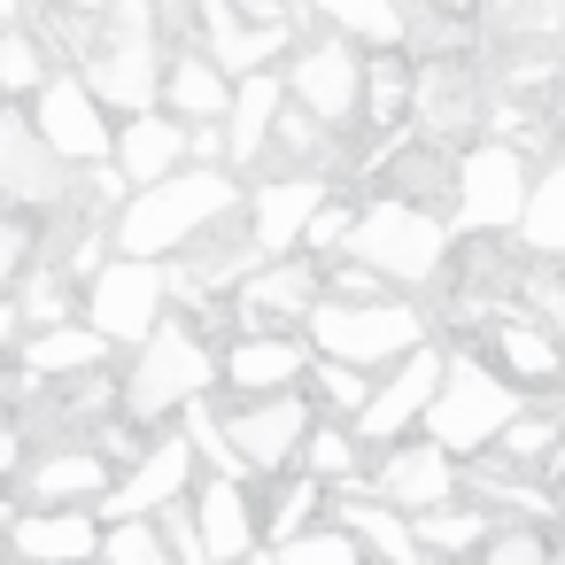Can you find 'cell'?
<instances>
[{"label": "cell", "mask_w": 565, "mask_h": 565, "mask_svg": "<svg viewBox=\"0 0 565 565\" xmlns=\"http://www.w3.org/2000/svg\"><path fill=\"white\" fill-rule=\"evenodd\" d=\"M241 210V186L233 171H171L156 186H140L125 210H117V256H140V264H163V256H186L210 225H225Z\"/></svg>", "instance_id": "obj_1"}, {"label": "cell", "mask_w": 565, "mask_h": 565, "mask_svg": "<svg viewBox=\"0 0 565 565\" xmlns=\"http://www.w3.org/2000/svg\"><path fill=\"white\" fill-rule=\"evenodd\" d=\"M341 256H349V264H364V271H380L387 287H395V279H403V287H426V279L449 264V225H441L426 202L380 194V202H364V210H356V225H349Z\"/></svg>", "instance_id": "obj_2"}, {"label": "cell", "mask_w": 565, "mask_h": 565, "mask_svg": "<svg viewBox=\"0 0 565 565\" xmlns=\"http://www.w3.org/2000/svg\"><path fill=\"white\" fill-rule=\"evenodd\" d=\"M519 418V387L503 380V372H488L480 356H449L441 364V387H434V403H426V441L434 449H449L457 465L465 457H488L495 441H503V426Z\"/></svg>", "instance_id": "obj_3"}, {"label": "cell", "mask_w": 565, "mask_h": 565, "mask_svg": "<svg viewBox=\"0 0 565 565\" xmlns=\"http://www.w3.org/2000/svg\"><path fill=\"white\" fill-rule=\"evenodd\" d=\"M302 326H310V356H333V364H356V372H387L411 349H426V310L395 302V295H380V302H333L326 295Z\"/></svg>", "instance_id": "obj_4"}, {"label": "cell", "mask_w": 565, "mask_h": 565, "mask_svg": "<svg viewBox=\"0 0 565 565\" xmlns=\"http://www.w3.org/2000/svg\"><path fill=\"white\" fill-rule=\"evenodd\" d=\"M86 94L102 109L148 117L163 102V63H156V9L148 0H109V32L86 55Z\"/></svg>", "instance_id": "obj_5"}, {"label": "cell", "mask_w": 565, "mask_h": 565, "mask_svg": "<svg viewBox=\"0 0 565 565\" xmlns=\"http://www.w3.org/2000/svg\"><path fill=\"white\" fill-rule=\"evenodd\" d=\"M526 186H534L526 148H511V140H480V148H465V156H457V171H449L457 233H472V241H488V233H519Z\"/></svg>", "instance_id": "obj_6"}, {"label": "cell", "mask_w": 565, "mask_h": 565, "mask_svg": "<svg viewBox=\"0 0 565 565\" xmlns=\"http://www.w3.org/2000/svg\"><path fill=\"white\" fill-rule=\"evenodd\" d=\"M210 380H217V356L202 349V333L163 318V326L140 341L132 372H125V418H163V411H186V403H202V387H210Z\"/></svg>", "instance_id": "obj_7"}, {"label": "cell", "mask_w": 565, "mask_h": 565, "mask_svg": "<svg viewBox=\"0 0 565 565\" xmlns=\"http://www.w3.org/2000/svg\"><path fill=\"white\" fill-rule=\"evenodd\" d=\"M163 302H171V271L163 264H140V256H117V264H102L94 271V287H86V326L117 349V341H148L156 326H163Z\"/></svg>", "instance_id": "obj_8"}, {"label": "cell", "mask_w": 565, "mask_h": 565, "mask_svg": "<svg viewBox=\"0 0 565 565\" xmlns=\"http://www.w3.org/2000/svg\"><path fill=\"white\" fill-rule=\"evenodd\" d=\"M217 426H225V441H233L241 472H287V465L302 457V441H310L318 411L287 387V395H248L241 411H217Z\"/></svg>", "instance_id": "obj_9"}, {"label": "cell", "mask_w": 565, "mask_h": 565, "mask_svg": "<svg viewBox=\"0 0 565 565\" xmlns=\"http://www.w3.org/2000/svg\"><path fill=\"white\" fill-rule=\"evenodd\" d=\"M441 364H449V349H411L403 364H387L380 380H372V403L349 418V434L356 441H380V449H395L411 426H426V403H434V387H441Z\"/></svg>", "instance_id": "obj_10"}, {"label": "cell", "mask_w": 565, "mask_h": 565, "mask_svg": "<svg viewBox=\"0 0 565 565\" xmlns=\"http://www.w3.org/2000/svg\"><path fill=\"white\" fill-rule=\"evenodd\" d=\"M457 488H465L457 457H449V449H434L426 434H418V441H395V449L364 472V495H380V503H387V511H403V519H426V511L457 503Z\"/></svg>", "instance_id": "obj_11"}, {"label": "cell", "mask_w": 565, "mask_h": 565, "mask_svg": "<svg viewBox=\"0 0 565 565\" xmlns=\"http://www.w3.org/2000/svg\"><path fill=\"white\" fill-rule=\"evenodd\" d=\"M287 94H295V109L318 117L326 132L356 125V109H364V63H356V47H341V40L302 47V63L287 71Z\"/></svg>", "instance_id": "obj_12"}, {"label": "cell", "mask_w": 565, "mask_h": 565, "mask_svg": "<svg viewBox=\"0 0 565 565\" xmlns=\"http://www.w3.org/2000/svg\"><path fill=\"white\" fill-rule=\"evenodd\" d=\"M32 132L63 163H109V148H117V132H109L102 102L86 94V78H47L40 86V109H32Z\"/></svg>", "instance_id": "obj_13"}, {"label": "cell", "mask_w": 565, "mask_h": 565, "mask_svg": "<svg viewBox=\"0 0 565 565\" xmlns=\"http://www.w3.org/2000/svg\"><path fill=\"white\" fill-rule=\"evenodd\" d=\"M233 295H241V318H248L256 333H279V326H302V318L326 302V271H318L310 256H271V264H256Z\"/></svg>", "instance_id": "obj_14"}, {"label": "cell", "mask_w": 565, "mask_h": 565, "mask_svg": "<svg viewBox=\"0 0 565 565\" xmlns=\"http://www.w3.org/2000/svg\"><path fill=\"white\" fill-rule=\"evenodd\" d=\"M326 202H333V194H326V179H310V171L256 186V194H248V248H256L264 264H271V256H295L302 233H310V217H318Z\"/></svg>", "instance_id": "obj_15"}, {"label": "cell", "mask_w": 565, "mask_h": 565, "mask_svg": "<svg viewBox=\"0 0 565 565\" xmlns=\"http://www.w3.org/2000/svg\"><path fill=\"white\" fill-rule=\"evenodd\" d=\"M186 480H194V441L171 434V441L140 449V465H132L125 480H109L102 511H109V526H117V519H156L163 503H186Z\"/></svg>", "instance_id": "obj_16"}, {"label": "cell", "mask_w": 565, "mask_h": 565, "mask_svg": "<svg viewBox=\"0 0 565 565\" xmlns=\"http://www.w3.org/2000/svg\"><path fill=\"white\" fill-rule=\"evenodd\" d=\"M194 534H202V550H210V565H248L256 550H264V526H256V503H248V480H202L194 488Z\"/></svg>", "instance_id": "obj_17"}, {"label": "cell", "mask_w": 565, "mask_h": 565, "mask_svg": "<svg viewBox=\"0 0 565 565\" xmlns=\"http://www.w3.org/2000/svg\"><path fill=\"white\" fill-rule=\"evenodd\" d=\"M0 194L9 202H32V210H47V202H63V156L32 132V117H17V109H0Z\"/></svg>", "instance_id": "obj_18"}, {"label": "cell", "mask_w": 565, "mask_h": 565, "mask_svg": "<svg viewBox=\"0 0 565 565\" xmlns=\"http://www.w3.org/2000/svg\"><path fill=\"white\" fill-rule=\"evenodd\" d=\"M109 171H117L132 194H140V186H156V179H171V171H186V125H179V117H163V109L125 117L117 148H109Z\"/></svg>", "instance_id": "obj_19"}, {"label": "cell", "mask_w": 565, "mask_h": 565, "mask_svg": "<svg viewBox=\"0 0 565 565\" xmlns=\"http://www.w3.org/2000/svg\"><path fill=\"white\" fill-rule=\"evenodd\" d=\"M217 372H225L241 395H287V387L310 372V349H302L295 333H241V341L217 356Z\"/></svg>", "instance_id": "obj_20"}, {"label": "cell", "mask_w": 565, "mask_h": 565, "mask_svg": "<svg viewBox=\"0 0 565 565\" xmlns=\"http://www.w3.org/2000/svg\"><path fill=\"white\" fill-rule=\"evenodd\" d=\"M9 550L24 565H86V557H102V526H94V511H24L9 526Z\"/></svg>", "instance_id": "obj_21"}, {"label": "cell", "mask_w": 565, "mask_h": 565, "mask_svg": "<svg viewBox=\"0 0 565 565\" xmlns=\"http://www.w3.org/2000/svg\"><path fill=\"white\" fill-rule=\"evenodd\" d=\"M24 495H32V511H86L94 495H109V457L102 449H55L32 465Z\"/></svg>", "instance_id": "obj_22"}, {"label": "cell", "mask_w": 565, "mask_h": 565, "mask_svg": "<svg viewBox=\"0 0 565 565\" xmlns=\"http://www.w3.org/2000/svg\"><path fill=\"white\" fill-rule=\"evenodd\" d=\"M488 349H495L503 380H519V387H557V372H565V349H557V333H550L542 318H519V310H503V318H495Z\"/></svg>", "instance_id": "obj_23"}, {"label": "cell", "mask_w": 565, "mask_h": 565, "mask_svg": "<svg viewBox=\"0 0 565 565\" xmlns=\"http://www.w3.org/2000/svg\"><path fill=\"white\" fill-rule=\"evenodd\" d=\"M202 17H210V63H217L225 78H256V71H271V55L287 47V24H241L233 0H202Z\"/></svg>", "instance_id": "obj_24"}, {"label": "cell", "mask_w": 565, "mask_h": 565, "mask_svg": "<svg viewBox=\"0 0 565 565\" xmlns=\"http://www.w3.org/2000/svg\"><path fill=\"white\" fill-rule=\"evenodd\" d=\"M333 526H341V534H349L364 557H380V565H426V550H418L411 519H403V511H387L380 495H341Z\"/></svg>", "instance_id": "obj_25"}, {"label": "cell", "mask_w": 565, "mask_h": 565, "mask_svg": "<svg viewBox=\"0 0 565 565\" xmlns=\"http://www.w3.org/2000/svg\"><path fill=\"white\" fill-rule=\"evenodd\" d=\"M279 109H287V78H271V71L241 78L233 109H225V163H256L264 140H271V125H279Z\"/></svg>", "instance_id": "obj_26"}, {"label": "cell", "mask_w": 565, "mask_h": 565, "mask_svg": "<svg viewBox=\"0 0 565 565\" xmlns=\"http://www.w3.org/2000/svg\"><path fill=\"white\" fill-rule=\"evenodd\" d=\"M411 109H418V132H426V140H457V132L480 125V86H472L465 71H449V63H434V71L418 78Z\"/></svg>", "instance_id": "obj_27"}, {"label": "cell", "mask_w": 565, "mask_h": 565, "mask_svg": "<svg viewBox=\"0 0 565 565\" xmlns=\"http://www.w3.org/2000/svg\"><path fill=\"white\" fill-rule=\"evenodd\" d=\"M411 534H418L426 565H465V557H480V542L495 534V511H488V503H441V511L411 519Z\"/></svg>", "instance_id": "obj_28"}, {"label": "cell", "mask_w": 565, "mask_h": 565, "mask_svg": "<svg viewBox=\"0 0 565 565\" xmlns=\"http://www.w3.org/2000/svg\"><path fill=\"white\" fill-rule=\"evenodd\" d=\"M163 102L179 109V125H225V109H233V78H225L210 55H179V63L163 71Z\"/></svg>", "instance_id": "obj_29"}, {"label": "cell", "mask_w": 565, "mask_h": 565, "mask_svg": "<svg viewBox=\"0 0 565 565\" xmlns=\"http://www.w3.org/2000/svg\"><path fill=\"white\" fill-rule=\"evenodd\" d=\"M102 356H109V341L94 326H47V333L24 341V372L32 380H94Z\"/></svg>", "instance_id": "obj_30"}, {"label": "cell", "mask_w": 565, "mask_h": 565, "mask_svg": "<svg viewBox=\"0 0 565 565\" xmlns=\"http://www.w3.org/2000/svg\"><path fill=\"white\" fill-rule=\"evenodd\" d=\"M519 248L526 256H557L565 264V156H550L526 186V210H519Z\"/></svg>", "instance_id": "obj_31"}, {"label": "cell", "mask_w": 565, "mask_h": 565, "mask_svg": "<svg viewBox=\"0 0 565 565\" xmlns=\"http://www.w3.org/2000/svg\"><path fill=\"white\" fill-rule=\"evenodd\" d=\"M364 441L349 434V426H310V441H302V465H310V480H326V488H341V495H364V457H356Z\"/></svg>", "instance_id": "obj_32"}, {"label": "cell", "mask_w": 565, "mask_h": 565, "mask_svg": "<svg viewBox=\"0 0 565 565\" xmlns=\"http://www.w3.org/2000/svg\"><path fill=\"white\" fill-rule=\"evenodd\" d=\"M318 17L341 32V40H364V47H395L411 24H403V0H318Z\"/></svg>", "instance_id": "obj_33"}, {"label": "cell", "mask_w": 565, "mask_h": 565, "mask_svg": "<svg viewBox=\"0 0 565 565\" xmlns=\"http://www.w3.org/2000/svg\"><path fill=\"white\" fill-rule=\"evenodd\" d=\"M411 94H418V78H411V71L395 63V47H387L380 63H364V109H356V117H372L380 132H395V125L411 117Z\"/></svg>", "instance_id": "obj_34"}, {"label": "cell", "mask_w": 565, "mask_h": 565, "mask_svg": "<svg viewBox=\"0 0 565 565\" xmlns=\"http://www.w3.org/2000/svg\"><path fill=\"white\" fill-rule=\"evenodd\" d=\"M271 565H364V550L333 526V519H318V526H302V534H287L279 550H271Z\"/></svg>", "instance_id": "obj_35"}, {"label": "cell", "mask_w": 565, "mask_h": 565, "mask_svg": "<svg viewBox=\"0 0 565 565\" xmlns=\"http://www.w3.org/2000/svg\"><path fill=\"white\" fill-rule=\"evenodd\" d=\"M102 565H171V550H163L156 519H117V526H102Z\"/></svg>", "instance_id": "obj_36"}, {"label": "cell", "mask_w": 565, "mask_h": 565, "mask_svg": "<svg viewBox=\"0 0 565 565\" xmlns=\"http://www.w3.org/2000/svg\"><path fill=\"white\" fill-rule=\"evenodd\" d=\"M310 387H318V403H333L341 418H356V411L372 403V372L333 364V356H310Z\"/></svg>", "instance_id": "obj_37"}, {"label": "cell", "mask_w": 565, "mask_h": 565, "mask_svg": "<svg viewBox=\"0 0 565 565\" xmlns=\"http://www.w3.org/2000/svg\"><path fill=\"white\" fill-rule=\"evenodd\" d=\"M465 565H557V550L542 526H495L480 542V557H465Z\"/></svg>", "instance_id": "obj_38"}, {"label": "cell", "mask_w": 565, "mask_h": 565, "mask_svg": "<svg viewBox=\"0 0 565 565\" xmlns=\"http://www.w3.org/2000/svg\"><path fill=\"white\" fill-rule=\"evenodd\" d=\"M318 503H326V480H310V472H302V480H287V495H279V511L264 519V542H287V534H302Z\"/></svg>", "instance_id": "obj_39"}, {"label": "cell", "mask_w": 565, "mask_h": 565, "mask_svg": "<svg viewBox=\"0 0 565 565\" xmlns=\"http://www.w3.org/2000/svg\"><path fill=\"white\" fill-rule=\"evenodd\" d=\"M47 86V63H40V40L9 32L0 40V94H40Z\"/></svg>", "instance_id": "obj_40"}, {"label": "cell", "mask_w": 565, "mask_h": 565, "mask_svg": "<svg viewBox=\"0 0 565 565\" xmlns=\"http://www.w3.org/2000/svg\"><path fill=\"white\" fill-rule=\"evenodd\" d=\"M557 441H565V426H557V418H526V411H519V418L503 426V441H495V449H503V457H519V465H542Z\"/></svg>", "instance_id": "obj_41"}, {"label": "cell", "mask_w": 565, "mask_h": 565, "mask_svg": "<svg viewBox=\"0 0 565 565\" xmlns=\"http://www.w3.org/2000/svg\"><path fill=\"white\" fill-rule=\"evenodd\" d=\"M156 534H163L171 565H210V550H202V534H194V511H186V503H163V511H156Z\"/></svg>", "instance_id": "obj_42"}, {"label": "cell", "mask_w": 565, "mask_h": 565, "mask_svg": "<svg viewBox=\"0 0 565 565\" xmlns=\"http://www.w3.org/2000/svg\"><path fill=\"white\" fill-rule=\"evenodd\" d=\"M495 17L519 32V40H534V32H550V24H565V0H495Z\"/></svg>", "instance_id": "obj_43"}, {"label": "cell", "mask_w": 565, "mask_h": 565, "mask_svg": "<svg viewBox=\"0 0 565 565\" xmlns=\"http://www.w3.org/2000/svg\"><path fill=\"white\" fill-rule=\"evenodd\" d=\"M349 225H356V210H349V202H326V210L310 217V233H302V248H310V256H333V248L349 241Z\"/></svg>", "instance_id": "obj_44"}, {"label": "cell", "mask_w": 565, "mask_h": 565, "mask_svg": "<svg viewBox=\"0 0 565 565\" xmlns=\"http://www.w3.org/2000/svg\"><path fill=\"white\" fill-rule=\"evenodd\" d=\"M326 287H333V302H380V295H387V279H380V271H364V264H349V256L333 264V279H326Z\"/></svg>", "instance_id": "obj_45"}, {"label": "cell", "mask_w": 565, "mask_h": 565, "mask_svg": "<svg viewBox=\"0 0 565 565\" xmlns=\"http://www.w3.org/2000/svg\"><path fill=\"white\" fill-rule=\"evenodd\" d=\"M63 310H71V295H63V279H32L24 287V318L47 333V326H63Z\"/></svg>", "instance_id": "obj_46"}, {"label": "cell", "mask_w": 565, "mask_h": 565, "mask_svg": "<svg viewBox=\"0 0 565 565\" xmlns=\"http://www.w3.org/2000/svg\"><path fill=\"white\" fill-rule=\"evenodd\" d=\"M24 256H32V225L0 217V279H17V271H24Z\"/></svg>", "instance_id": "obj_47"}, {"label": "cell", "mask_w": 565, "mask_h": 565, "mask_svg": "<svg viewBox=\"0 0 565 565\" xmlns=\"http://www.w3.org/2000/svg\"><path fill=\"white\" fill-rule=\"evenodd\" d=\"M534 302H542V326H550L557 349H565V287H534Z\"/></svg>", "instance_id": "obj_48"}, {"label": "cell", "mask_w": 565, "mask_h": 565, "mask_svg": "<svg viewBox=\"0 0 565 565\" xmlns=\"http://www.w3.org/2000/svg\"><path fill=\"white\" fill-rule=\"evenodd\" d=\"M17 457H24V434H17V418H9V411H0V480L17 472Z\"/></svg>", "instance_id": "obj_49"}, {"label": "cell", "mask_w": 565, "mask_h": 565, "mask_svg": "<svg viewBox=\"0 0 565 565\" xmlns=\"http://www.w3.org/2000/svg\"><path fill=\"white\" fill-rule=\"evenodd\" d=\"M47 9H63V17H109V0H47Z\"/></svg>", "instance_id": "obj_50"}, {"label": "cell", "mask_w": 565, "mask_h": 565, "mask_svg": "<svg viewBox=\"0 0 565 565\" xmlns=\"http://www.w3.org/2000/svg\"><path fill=\"white\" fill-rule=\"evenodd\" d=\"M9 341H17V302H0V356H9Z\"/></svg>", "instance_id": "obj_51"}, {"label": "cell", "mask_w": 565, "mask_h": 565, "mask_svg": "<svg viewBox=\"0 0 565 565\" xmlns=\"http://www.w3.org/2000/svg\"><path fill=\"white\" fill-rule=\"evenodd\" d=\"M557 426H565V372H557Z\"/></svg>", "instance_id": "obj_52"}, {"label": "cell", "mask_w": 565, "mask_h": 565, "mask_svg": "<svg viewBox=\"0 0 565 565\" xmlns=\"http://www.w3.org/2000/svg\"><path fill=\"white\" fill-rule=\"evenodd\" d=\"M17 9H24V0H0V17H17Z\"/></svg>", "instance_id": "obj_53"}]
</instances>
